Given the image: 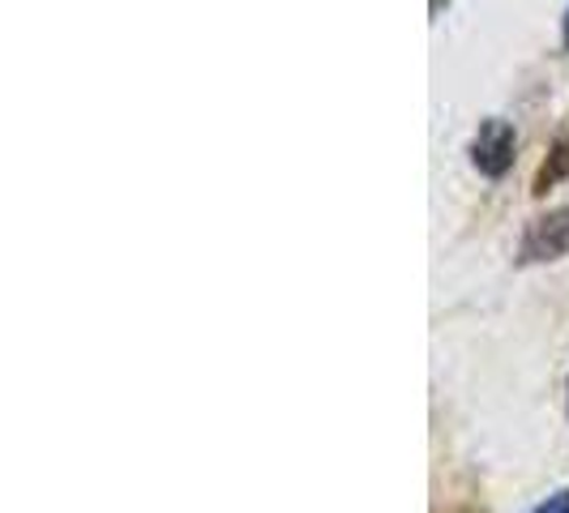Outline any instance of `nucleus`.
Instances as JSON below:
<instances>
[{"instance_id": "obj_4", "label": "nucleus", "mask_w": 569, "mask_h": 513, "mask_svg": "<svg viewBox=\"0 0 569 513\" xmlns=\"http://www.w3.org/2000/svg\"><path fill=\"white\" fill-rule=\"evenodd\" d=\"M527 513H569V487H561V492H552L548 501H540L536 510H527Z\"/></svg>"}, {"instance_id": "obj_6", "label": "nucleus", "mask_w": 569, "mask_h": 513, "mask_svg": "<svg viewBox=\"0 0 569 513\" xmlns=\"http://www.w3.org/2000/svg\"><path fill=\"white\" fill-rule=\"evenodd\" d=\"M458 513H480V510H458Z\"/></svg>"}, {"instance_id": "obj_1", "label": "nucleus", "mask_w": 569, "mask_h": 513, "mask_svg": "<svg viewBox=\"0 0 569 513\" xmlns=\"http://www.w3.org/2000/svg\"><path fill=\"white\" fill-rule=\"evenodd\" d=\"M561 256H569V205L531 219L522 231V244H518V265H543V261H561Z\"/></svg>"}, {"instance_id": "obj_3", "label": "nucleus", "mask_w": 569, "mask_h": 513, "mask_svg": "<svg viewBox=\"0 0 569 513\" xmlns=\"http://www.w3.org/2000/svg\"><path fill=\"white\" fill-rule=\"evenodd\" d=\"M569 175V142H557L552 145V154L543 159V168H540V175H536V193H548V189H557L561 180Z\"/></svg>"}, {"instance_id": "obj_2", "label": "nucleus", "mask_w": 569, "mask_h": 513, "mask_svg": "<svg viewBox=\"0 0 569 513\" xmlns=\"http://www.w3.org/2000/svg\"><path fill=\"white\" fill-rule=\"evenodd\" d=\"M513 150H518L513 124L492 115V120L480 124V133H476V142H471V163H476V171L488 175V180H501V175L513 168Z\"/></svg>"}, {"instance_id": "obj_5", "label": "nucleus", "mask_w": 569, "mask_h": 513, "mask_svg": "<svg viewBox=\"0 0 569 513\" xmlns=\"http://www.w3.org/2000/svg\"><path fill=\"white\" fill-rule=\"evenodd\" d=\"M561 43H566V52H569V9H566V18H561Z\"/></svg>"}]
</instances>
